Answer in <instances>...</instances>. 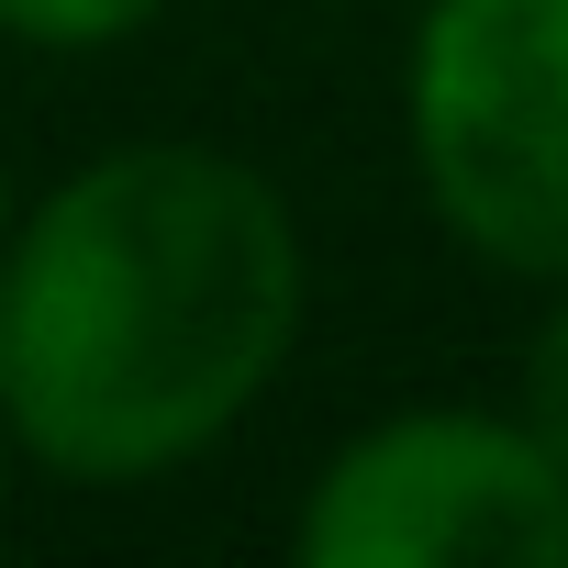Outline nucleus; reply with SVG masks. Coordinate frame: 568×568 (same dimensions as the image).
<instances>
[{
  "mask_svg": "<svg viewBox=\"0 0 568 568\" xmlns=\"http://www.w3.org/2000/svg\"><path fill=\"white\" fill-rule=\"evenodd\" d=\"M302 324L313 245L256 156L101 145L0 234V435L68 490L179 479L278 390Z\"/></svg>",
  "mask_w": 568,
  "mask_h": 568,
  "instance_id": "1",
  "label": "nucleus"
},
{
  "mask_svg": "<svg viewBox=\"0 0 568 568\" xmlns=\"http://www.w3.org/2000/svg\"><path fill=\"white\" fill-rule=\"evenodd\" d=\"M302 568H568V468L513 402H402L357 424L291 513Z\"/></svg>",
  "mask_w": 568,
  "mask_h": 568,
  "instance_id": "3",
  "label": "nucleus"
},
{
  "mask_svg": "<svg viewBox=\"0 0 568 568\" xmlns=\"http://www.w3.org/2000/svg\"><path fill=\"white\" fill-rule=\"evenodd\" d=\"M12 212H23V190H12V168H0V234H12Z\"/></svg>",
  "mask_w": 568,
  "mask_h": 568,
  "instance_id": "7",
  "label": "nucleus"
},
{
  "mask_svg": "<svg viewBox=\"0 0 568 568\" xmlns=\"http://www.w3.org/2000/svg\"><path fill=\"white\" fill-rule=\"evenodd\" d=\"M402 156L457 256L568 278V0H413Z\"/></svg>",
  "mask_w": 568,
  "mask_h": 568,
  "instance_id": "2",
  "label": "nucleus"
},
{
  "mask_svg": "<svg viewBox=\"0 0 568 568\" xmlns=\"http://www.w3.org/2000/svg\"><path fill=\"white\" fill-rule=\"evenodd\" d=\"M12 479H23V457H12V435H0V501H12Z\"/></svg>",
  "mask_w": 568,
  "mask_h": 568,
  "instance_id": "6",
  "label": "nucleus"
},
{
  "mask_svg": "<svg viewBox=\"0 0 568 568\" xmlns=\"http://www.w3.org/2000/svg\"><path fill=\"white\" fill-rule=\"evenodd\" d=\"M156 12L168 0H0V45H23V57H112Z\"/></svg>",
  "mask_w": 568,
  "mask_h": 568,
  "instance_id": "4",
  "label": "nucleus"
},
{
  "mask_svg": "<svg viewBox=\"0 0 568 568\" xmlns=\"http://www.w3.org/2000/svg\"><path fill=\"white\" fill-rule=\"evenodd\" d=\"M513 413L535 424V446L568 468V278L535 302V324H524V357H513Z\"/></svg>",
  "mask_w": 568,
  "mask_h": 568,
  "instance_id": "5",
  "label": "nucleus"
}]
</instances>
